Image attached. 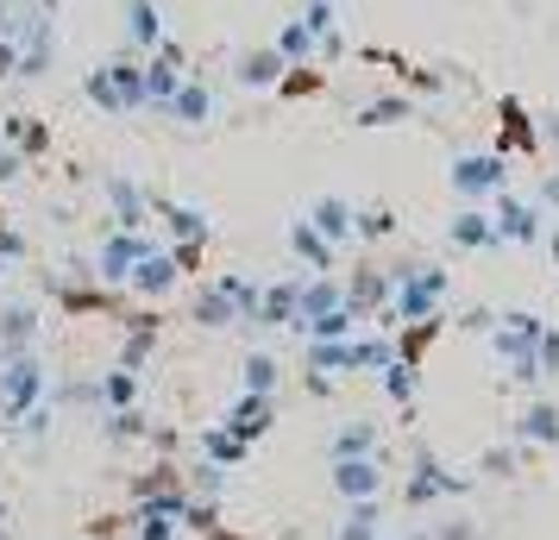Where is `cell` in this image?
I'll return each mask as SVG.
<instances>
[{"label":"cell","instance_id":"obj_37","mask_svg":"<svg viewBox=\"0 0 559 540\" xmlns=\"http://www.w3.org/2000/svg\"><path fill=\"white\" fill-rule=\"evenodd\" d=\"M177 521L189 528V535H214V528H221V509H214V503H202V496H189Z\"/></svg>","mask_w":559,"mask_h":540},{"label":"cell","instance_id":"obj_7","mask_svg":"<svg viewBox=\"0 0 559 540\" xmlns=\"http://www.w3.org/2000/svg\"><path fill=\"white\" fill-rule=\"evenodd\" d=\"M271 421H277V403H271V396H252V389H239V403L227 409V421H221V428H227V434H239L246 446H258V440L271 434Z\"/></svg>","mask_w":559,"mask_h":540},{"label":"cell","instance_id":"obj_11","mask_svg":"<svg viewBox=\"0 0 559 540\" xmlns=\"http://www.w3.org/2000/svg\"><path fill=\"white\" fill-rule=\"evenodd\" d=\"M509 434L522 440V446H554L559 453V403H528L509 421Z\"/></svg>","mask_w":559,"mask_h":540},{"label":"cell","instance_id":"obj_36","mask_svg":"<svg viewBox=\"0 0 559 540\" xmlns=\"http://www.w3.org/2000/svg\"><path fill=\"white\" fill-rule=\"evenodd\" d=\"M321 82H328V76H321L314 63H302V70H289V76L277 82V95H283V101H302V95H321Z\"/></svg>","mask_w":559,"mask_h":540},{"label":"cell","instance_id":"obj_43","mask_svg":"<svg viewBox=\"0 0 559 540\" xmlns=\"http://www.w3.org/2000/svg\"><path fill=\"white\" fill-rule=\"evenodd\" d=\"M403 76L415 82L421 95H440V88H447V76H433V70H408V63H403Z\"/></svg>","mask_w":559,"mask_h":540},{"label":"cell","instance_id":"obj_48","mask_svg":"<svg viewBox=\"0 0 559 540\" xmlns=\"http://www.w3.org/2000/svg\"><path fill=\"white\" fill-rule=\"evenodd\" d=\"M0 76H20V45L13 38H0Z\"/></svg>","mask_w":559,"mask_h":540},{"label":"cell","instance_id":"obj_9","mask_svg":"<svg viewBox=\"0 0 559 540\" xmlns=\"http://www.w3.org/2000/svg\"><path fill=\"white\" fill-rule=\"evenodd\" d=\"M333 490L346 503H371V496H383V465L378 459H333Z\"/></svg>","mask_w":559,"mask_h":540},{"label":"cell","instance_id":"obj_32","mask_svg":"<svg viewBox=\"0 0 559 540\" xmlns=\"http://www.w3.org/2000/svg\"><path fill=\"white\" fill-rule=\"evenodd\" d=\"M333 540H378V496L371 503H346V521Z\"/></svg>","mask_w":559,"mask_h":540},{"label":"cell","instance_id":"obj_20","mask_svg":"<svg viewBox=\"0 0 559 540\" xmlns=\"http://www.w3.org/2000/svg\"><path fill=\"white\" fill-rule=\"evenodd\" d=\"M328 459H378V428H371V421H346V428L333 434Z\"/></svg>","mask_w":559,"mask_h":540},{"label":"cell","instance_id":"obj_16","mask_svg":"<svg viewBox=\"0 0 559 540\" xmlns=\"http://www.w3.org/2000/svg\"><path fill=\"white\" fill-rule=\"evenodd\" d=\"M0 145H13V152L32 164V157L51 152V127H45V120H26V113H7V120H0Z\"/></svg>","mask_w":559,"mask_h":540},{"label":"cell","instance_id":"obj_3","mask_svg":"<svg viewBox=\"0 0 559 540\" xmlns=\"http://www.w3.org/2000/svg\"><path fill=\"white\" fill-rule=\"evenodd\" d=\"M497 202V214H490V227H497V239L503 245H540L547 239V227H540V207H528V202H515V195H490Z\"/></svg>","mask_w":559,"mask_h":540},{"label":"cell","instance_id":"obj_22","mask_svg":"<svg viewBox=\"0 0 559 540\" xmlns=\"http://www.w3.org/2000/svg\"><path fill=\"white\" fill-rule=\"evenodd\" d=\"M358 127L365 132H378V127H403V120H415V101H408V95H383V101H365L353 113Z\"/></svg>","mask_w":559,"mask_h":540},{"label":"cell","instance_id":"obj_4","mask_svg":"<svg viewBox=\"0 0 559 540\" xmlns=\"http://www.w3.org/2000/svg\"><path fill=\"white\" fill-rule=\"evenodd\" d=\"M177 284H182V271H177V257L164 252V245H152V252L139 257V271L127 277V289L139 296V302H164Z\"/></svg>","mask_w":559,"mask_h":540},{"label":"cell","instance_id":"obj_17","mask_svg":"<svg viewBox=\"0 0 559 540\" xmlns=\"http://www.w3.org/2000/svg\"><path fill=\"white\" fill-rule=\"evenodd\" d=\"M447 239H453L459 252H497V245H503L497 227H490V214H478V207H459L453 227H447Z\"/></svg>","mask_w":559,"mask_h":540},{"label":"cell","instance_id":"obj_13","mask_svg":"<svg viewBox=\"0 0 559 540\" xmlns=\"http://www.w3.org/2000/svg\"><path fill=\"white\" fill-rule=\"evenodd\" d=\"M107 202H114V214H120V232H145V220H152V195H145L139 182L107 177Z\"/></svg>","mask_w":559,"mask_h":540},{"label":"cell","instance_id":"obj_28","mask_svg":"<svg viewBox=\"0 0 559 540\" xmlns=\"http://www.w3.org/2000/svg\"><path fill=\"white\" fill-rule=\"evenodd\" d=\"M378 377H383V389H390V403H396V409H403L408 421H415V364L396 359V364H383Z\"/></svg>","mask_w":559,"mask_h":540},{"label":"cell","instance_id":"obj_50","mask_svg":"<svg viewBox=\"0 0 559 540\" xmlns=\"http://www.w3.org/2000/svg\"><path fill=\"white\" fill-rule=\"evenodd\" d=\"M540 245H547V252H554V264H559V227H547V239H540Z\"/></svg>","mask_w":559,"mask_h":540},{"label":"cell","instance_id":"obj_6","mask_svg":"<svg viewBox=\"0 0 559 540\" xmlns=\"http://www.w3.org/2000/svg\"><path fill=\"white\" fill-rule=\"evenodd\" d=\"M308 227L321 232V239H328L333 252H340V245H346V239H358V207L346 202V195H321V202L308 207L302 214Z\"/></svg>","mask_w":559,"mask_h":540},{"label":"cell","instance_id":"obj_10","mask_svg":"<svg viewBox=\"0 0 559 540\" xmlns=\"http://www.w3.org/2000/svg\"><path fill=\"white\" fill-rule=\"evenodd\" d=\"M390 296H396V289H390V277H383L378 264H358V277L346 284V309H353L358 321H371V314L390 309Z\"/></svg>","mask_w":559,"mask_h":540},{"label":"cell","instance_id":"obj_2","mask_svg":"<svg viewBox=\"0 0 559 540\" xmlns=\"http://www.w3.org/2000/svg\"><path fill=\"white\" fill-rule=\"evenodd\" d=\"M453 189L465 195V202L503 195V189H509V157H503V152H472V157H453Z\"/></svg>","mask_w":559,"mask_h":540},{"label":"cell","instance_id":"obj_47","mask_svg":"<svg viewBox=\"0 0 559 540\" xmlns=\"http://www.w3.org/2000/svg\"><path fill=\"white\" fill-rule=\"evenodd\" d=\"M484 471H515V453H509V446H490V453H484Z\"/></svg>","mask_w":559,"mask_h":540},{"label":"cell","instance_id":"obj_54","mask_svg":"<svg viewBox=\"0 0 559 540\" xmlns=\"http://www.w3.org/2000/svg\"><path fill=\"white\" fill-rule=\"evenodd\" d=\"M0 540H13V535H7V528H0Z\"/></svg>","mask_w":559,"mask_h":540},{"label":"cell","instance_id":"obj_55","mask_svg":"<svg viewBox=\"0 0 559 540\" xmlns=\"http://www.w3.org/2000/svg\"><path fill=\"white\" fill-rule=\"evenodd\" d=\"M0 227H7V214H0Z\"/></svg>","mask_w":559,"mask_h":540},{"label":"cell","instance_id":"obj_21","mask_svg":"<svg viewBox=\"0 0 559 540\" xmlns=\"http://www.w3.org/2000/svg\"><path fill=\"white\" fill-rule=\"evenodd\" d=\"M32 339H38V314H32V309H7V314H0V359L32 352Z\"/></svg>","mask_w":559,"mask_h":540},{"label":"cell","instance_id":"obj_27","mask_svg":"<svg viewBox=\"0 0 559 540\" xmlns=\"http://www.w3.org/2000/svg\"><path fill=\"white\" fill-rule=\"evenodd\" d=\"M214 289H221V296H227L233 309H239V327H252V314H258V289L264 284H252V277H214Z\"/></svg>","mask_w":559,"mask_h":540},{"label":"cell","instance_id":"obj_53","mask_svg":"<svg viewBox=\"0 0 559 540\" xmlns=\"http://www.w3.org/2000/svg\"><path fill=\"white\" fill-rule=\"evenodd\" d=\"M0 277H7V257H0Z\"/></svg>","mask_w":559,"mask_h":540},{"label":"cell","instance_id":"obj_34","mask_svg":"<svg viewBox=\"0 0 559 540\" xmlns=\"http://www.w3.org/2000/svg\"><path fill=\"white\" fill-rule=\"evenodd\" d=\"M102 403H107V409H132V403H139V371H127V364H120V371H107V377H102Z\"/></svg>","mask_w":559,"mask_h":540},{"label":"cell","instance_id":"obj_42","mask_svg":"<svg viewBox=\"0 0 559 540\" xmlns=\"http://www.w3.org/2000/svg\"><path fill=\"white\" fill-rule=\"evenodd\" d=\"M221 484H227V471H221V465H207V459H202V471H195V490H202L207 503H214V490H221Z\"/></svg>","mask_w":559,"mask_h":540},{"label":"cell","instance_id":"obj_1","mask_svg":"<svg viewBox=\"0 0 559 540\" xmlns=\"http://www.w3.org/2000/svg\"><path fill=\"white\" fill-rule=\"evenodd\" d=\"M465 490H472L465 471H447L433 453H415V471H408V484H403V509H433V503L465 496Z\"/></svg>","mask_w":559,"mask_h":540},{"label":"cell","instance_id":"obj_26","mask_svg":"<svg viewBox=\"0 0 559 540\" xmlns=\"http://www.w3.org/2000/svg\"><path fill=\"white\" fill-rule=\"evenodd\" d=\"M189 321H202V327H239V309H233L221 289L207 284L202 296H195V309H189Z\"/></svg>","mask_w":559,"mask_h":540},{"label":"cell","instance_id":"obj_35","mask_svg":"<svg viewBox=\"0 0 559 540\" xmlns=\"http://www.w3.org/2000/svg\"><path fill=\"white\" fill-rule=\"evenodd\" d=\"M164 490H182L177 465H152L145 478H132V503H152V496H164Z\"/></svg>","mask_w":559,"mask_h":540},{"label":"cell","instance_id":"obj_8","mask_svg":"<svg viewBox=\"0 0 559 540\" xmlns=\"http://www.w3.org/2000/svg\"><path fill=\"white\" fill-rule=\"evenodd\" d=\"M296 309H302V277L264 284V289H258V314H252V327H296Z\"/></svg>","mask_w":559,"mask_h":540},{"label":"cell","instance_id":"obj_33","mask_svg":"<svg viewBox=\"0 0 559 540\" xmlns=\"http://www.w3.org/2000/svg\"><path fill=\"white\" fill-rule=\"evenodd\" d=\"M239 371H246V389H252V396H271V389H277V377H283V364L271 359V352H246V364H239Z\"/></svg>","mask_w":559,"mask_h":540},{"label":"cell","instance_id":"obj_5","mask_svg":"<svg viewBox=\"0 0 559 540\" xmlns=\"http://www.w3.org/2000/svg\"><path fill=\"white\" fill-rule=\"evenodd\" d=\"M145 252H152V239H145V232H114V239L102 245V257H95V277H102V284H127Z\"/></svg>","mask_w":559,"mask_h":540},{"label":"cell","instance_id":"obj_24","mask_svg":"<svg viewBox=\"0 0 559 540\" xmlns=\"http://www.w3.org/2000/svg\"><path fill=\"white\" fill-rule=\"evenodd\" d=\"M358 327H365V321H358V314L346 309V302H340L333 314L308 321V327H302V346H321V339H358Z\"/></svg>","mask_w":559,"mask_h":540},{"label":"cell","instance_id":"obj_41","mask_svg":"<svg viewBox=\"0 0 559 540\" xmlns=\"http://www.w3.org/2000/svg\"><path fill=\"white\" fill-rule=\"evenodd\" d=\"M534 359H540V371H547V377H559V327H547V334H540Z\"/></svg>","mask_w":559,"mask_h":540},{"label":"cell","instance_id":"obj_46","mask_svg":"<svg viewBox=\"0 0 559 540\" xmlns=\"http://www.w3.org/2000/svg\"><path fill=\"white\" fill-rule=\"evenodd\" d=\"M0 257H7V264H13V257H26V239H20L13 227H0Z\"/></svg>","mask_w":559,"mask_h":540},{"label":"cell","instance_id":"obj_23","mask_svg":"<svg viewBox=\"0 0 559 540\" xmlns=\"http://www.w3.org/2000/svg\"><path fill=\"white\" fill-rule=\"evenodd\" d=\"M283 70H289V63H283L277 51H246V57H239V70H233V76L246 82V88H277V82H283Z\"/></svg>","mask_w":559,"mask_h":540},{"label":"cell","instance_id":"obj_14","mask_svg":"<svg viewBox=\"0 0 559 540\" xmlns=\"http://www.w3.org/2000/svg\"><path fill=\"white\" fill-rule=\"evenodd\" d=\"M289 252H296V264H308V277H328L333 264H340V252L308 220H289Z\"/></svg>","mask_w":559,"mask_h":540},{"label":"cell","instance_id":"obj_31","mask_svg":"<svg viewBox=\"0 0 559 540\" xmlns=\"http://www.w3.org/2000/svg\"><path fill=\"white\" fill-rule=\"evenodd\" d=\"M132 528H139V540H177V515L157 509V503H139V515H132Z\"/></svg>","mask_w":559,"mask_h":540},{"label":"cell","instance_id":"obj_25","mask_svg":"<svg viewBox=\"0 0 559 540\" xmlns=\"http://www.w3.org/2000/svg\"><path fill=\"white\" fill-rule=\"evenodd\" d=\"M202 459L227 471V465H246V459H252V446H246L239 434H227V428H207V434H202Z\"/></svg>","mask_w":559,"mask_h":540},{"label":"cell","instance_id":"obj_39","mask_svg":"<svg viewBox=\"0 0 559 540\" xmlns=\"http://www.w3.org/2000/svg\"><path fill=\"white\" fill-rule=\"evenodd\" d=\"M82 95H88L95 107H107V113H120V95H114V76H107V63H102V70H88Z\"/></svg>","mask_w":559,"mask_h":540},{"label":"cell","instance_id":"obj_45","mask_svg":"<svg viewBox=\"0 0 559 540\" xmlns=\"http://www.w3.org/2000/svg\"><path fill=\"white\" fill-rule=\"evenodd\" d=\"M433 540H484L472 521H447V528H433Z\"/></svg>","mask_w":559,"mask_h":540},{"label":"cell","instance_id":"obj_51","mask_svg":"<svg viewBox=\"0 0 559 540\" xmlns=\"http://www.w3.org/2000/svg\"><path fill=\"white\" fill-rule=\"evenodd\" d=\"M38 13H51V20H57V0H38Z\"/></svg>","mask_w":559,"mask_h":540},{"label":"cell","instance_id":"obj_44","mask_svg":"<svg viewBox=\"0 0 559 540\" xmlns=\"http://www.w3.org/2000/svg\"><path fill=\"white\" fill-rule=\"evenodd\" d=\"M20 170H26V157L13 152V145H0V182H13Z\"/></svg>","mask_w":559,"mask_h":540},{"label":"cell","instance_id":"obj_18","mask_svg":"<svg viewBox=\"0 0 559 540\" xmlns=\"http://www.w3.org/2000/svg\"><path fill=\"white\" fill-rule=\"evenodd\" d=\"M346 302V284H333V277H302V309H296V334H302L308 321H321Z\"/></svg>","mask_w":559,"mask_h":540},{"label":"cell","instance_id":"obj_29","mask_svg":"<svg viewBox=\"0 0 559 540\" xmlns=\"http://www.w3.org/2000/svg\"><path fill=\"white\" fill-rule=\"evenodd\" d=\"M314 51H321V45H314V32H308L302 20H296V26H283V38H277V57L289 63V70H302V63H314Z\"/></svg>","mask_w":559,"mask_h":540},{"label":"cell","instance_id":"obj_15","mask_svg":"<svg viewBox=\"0 0 559 540\" xmlns=\"http://www.w3.org/2000/svg\"><path fill=\"white\" fill-rule=\"evenodd\" d=\"M107 76H114L120 113H145V107H152V95H145V63H139V57H114V63H107Z\"/></svg>","mask_w":559,"mask_h":540},{"label":"cell","instance_id":"obj_49","mask_svg":"<svg viewBox=\"0 0 559 540\" xmlns=\"http://www.w3.org/2000/svg\"><path fill=\"white\" fill-rule=\"evenodd\" d=\"M540 202H547V207H559V170H554L547 182H540Z\"/></svg>","mask_w":559,"mask_h":540},{"label":"cell","instance_id":"obj_38","mask_svg":"<svg viewBox=\"0 0 559 540\" xmlns=\"http://www.w3.org/2000/svg\"><path fill=\"white\" fill-rule=\"evenodd\" d=\"M152 428H145V415L139 409H107V440H145Z\"/></svg>","mask_w":559,"mask_h":540},{"label":"cell","instance_id":"obj_12","mask_svg":"<svg viewBox=\"0 0 559 540\" xmlns=\"http://www.w3.org/2000/svg\"><path fill=\"white\" fill-rule=\"evenodd\" d=\"M164 113L182 120V127H207V120H214V88H207L202 76H182V88L164 101Z\"/></svg>","mask_w":559,"mask_h":540},{"label":"cell","instance_id":"obj_40","mask_svg":"<svg viewBox=\"0 0 559 540\" xmlns=\"http://www.w3.org/2000/svg\"><path fill=\"white\" fill-rule=\"evenodd\" d=\"M390 232H396L390 207H358V239H390Z\"/></svg>","mask_w":559,"mask_h":540},{"label":"cell","instance_id":"obj_19","mask_svg":"<svg viewBox=\"0 0 559 540\" xmlns=\"http://www.w3.org/2000/svg\"><path fill=\"white\" fill-rule=\"evenodd\" d=\"M497 113H503V157H509V152H515V157H534V152H540V132H534L528 107H522V101H503Z\"/></svg>","mask_w":559,"mask_h":540},{"label":"cell","instance_id":"obj_52","mask_svg":"<svg viewBox=\"0 0 559 540\" xmlns=\"http://www.w3.org/2000/svg\"><path fill=\"white\" fill-rule=\"evenodd\" d=\"M547 139H554V145H559V120H554V127H547Z\"/></svg>","mask_w":559,"mask_h":540},{"label":"cell","instance_id":"obj_30","mask_svg":"<svg viewBox=\"0 0 559 540\" xmlns=\"http://www.w3.org/2000/svg\"><path fill=\"white\" fill-rule=\"evenodd\" d=\"M127 13H132V45H139V51H157V38H164L157 7L152 0H127Z\"/></svg>","mask_w":559,"mask_h":540}]
</instances>
